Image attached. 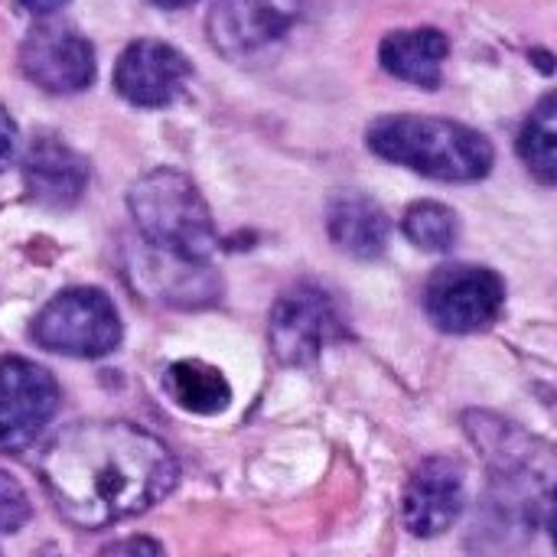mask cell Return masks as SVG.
I'll return each instance as SVG.
<instances>
[{
  "instance_id": "1",
  "label": "cell",
  "mask_w": 557,
  "mask_h": 557,
  "mask_svg": "<svg viewBox=\"0 0 557 557\" xmlns=\"http://www.w3.org/2000/svg\"><path fill=\"white\" fill-rule=\"evenodd\" d=\"M39 476L65 522L104 529L163 503L180 483V463L137 424L82 421L46 444Z\"/></svg>"
},
{
  "instance_id": "2",
  "label": "cell",
  "mask_w": 557,
  "mask_h": 557,
  "mask_svg": "<svg viewBox=\"0 0 557 557\" xmlns=\"http://www.w3.org/2000/svg\"><path fill=\"white\" fill-rule=\"evenodd\" d=\"M369 150L395 166L444 183H473L493 170V144L450 117L385 114L369 127Z\"/></svg>"
},
{
  "instance_id": "3",
  "label": "cell",
  "mask_w": 557,
  "mask_h": 557,
  "mask_svg": "<svg viewBox=\"0 0 557 557\" xmlns=\"http://www.w3.org/2000/svg\"><path fill=\"white\" fill-rule=\"evenodd\" d=\"M127 206L147 245L186 261L209 264L219 235L202 193L186 173L166 166L144 173L131 186Z\"/></svg>"
},
{
  "instance_id": "4",
  "label": "cell",
  "mask_w": 557,
  "mask_h": 557,
  "mask_svg": "<svg viewBox=\"0 0 557 557\" xmlns=\"http://www.w3.org/2000/svg\"><path fill=\"white\" fill-rule=\"evenodd\" d=\"M121 317L108 294L95 287H72L55 294L33 320V339L69 359H101L121 343Z\"/></svg>"
},
{
  "instance_id": "5",
  "label": "cell",
  "mask_w": 557,
  "mask_h": 557,
  "mask_svg": "<svg viewBox=\"0 0 557 557\" xmlns=\"http://www.w3.org/2000/svg\"><path fill=\"white\" fill-rule=\"evenodd\" d=\"M506 307V281L483 264H444L424 284L428 320L454 336L490 330Z\"/></svg>"
},
{
  "instance_id": "6",
  "label": "cell",
  "mask_w": 557,
  "mask_h": 557,
  "mask_svg": "<svg viewBox=\"0 0 557 557\" xmlns=\"http://www.w3.org/2000/svg\"><path fill=\"white\" fill-rule=\"evenodd\" d=\"M343 336V320L326 290L297 284L284 290L268 317V339L284 366H313L320 352Z\"/></svg>"
},
{
  "instance_id": "7",
  "label": "cell",
  "mask_w": 557,
  "mask_h": 557,
  "mask_svg": "<svg viewBox=\"0 0 557 557\" xmlns=\"http://www.w3.org/2000/svg\"><path fill=\"white\" fill-rule=\"evenodd\" d=\"M20 69L49 95H75L95 82V49L65 20L42 16L20 42Z\"/></svg>"
},
{
  "instance_id": "8",
  "label": "cell",
  "mask_w": 557,
  "mask_h": 557,
  "mask_svg": "<svg viewBox=\"0 0 557 557\" xmlns=\"http://www.w3.org/2000/svg\"><path fill=\"white\" fill-rule=\"evenodd\" d=\"M467 503V467L457 457H428L411 470L401 490V525L421 542L441 539L463 519Z\"/></svg>"
},
{
  "instance_id": "9",
  "label": "cell",
  "mask_w": 557,
  "mask_h": 557,
  "mask_svg": "<svg viewBox=\"0 0 557 557\" xmlns=\"http://www.w3.org/2000/svg\"><path fill=\"white\" fill-rule=\"evenodd\" d=\"M307 13V0H212L206 33L225 59H255L281 42Z\"/></svg>"
},
{
  "instance_id": "10",
  "label": "cell",
  "mask_w": 557,
  "mask_h": 557,
  "mask_svg": "<svg viewBox=\"0 0 557 557\" xmlns=\"http://www.w3.org/2000/svg\"><path fill=\"white\" fill-rule=\"evenodd\" d=\"M59 408L55 379L20 356L0 359V450L29 447Z\"/></svg>"
},
{
  "instance_id": "11",
  "label": "cell",
  "mask_w": 557,
  "mask_h": 557,
  "mask_svg": "<svg viewBox=\"0 0 557 557\" xmlns=\"http://www.w3.org/2000/svg\"><path fill=\"white\" fill-rule=\"evenodd\" d=\"M189 75L193 65L180 49L163 39H137L117 55L114 88L137 108H166L186 91Z\"/></svg>"
},
{
  "instance_id": "12",
  "label": "cell",
  "mask_w": 557,
  "mask_h": 557,
  "mask_svg": "<svg viewBox=\"0 0 557 557\" xmlns=\"http://www.w3.org/2000/svg\"><path fill=\"white\" fill-rule=\"evenodd\" d=\"M23 186L33 202L65 212L85 196L88 163L59 134H36L23 150Z\"/></svg>"
},
{
  "instance_id": "13",
  "label": "cell",
  "mask_w": 557,
  "mask_h": 557,
  "mask_svg": "<svg viewBox=\"0 0 557 557\" xmlns=\"http://www.w3.org/2000/svg\"><path fill=\"white\" fill-rule=\"evenodd\" d=\"M326 232L343 255L359 261H375L388 248L392 222L385 209L366 193H343L326 209Z\"/></svg>"
},
{
  "instance_id": "14",
  "label": "cell",
  "mask_w": 557,
  "mask_h": 557,
  "mask_svg": "<svg viewBox=\"0 0 557 557\" xmlns=\"http://www.w3.org/2000/svg\"><path fill=\"white\" fill-rule=\"evenodd\" d=\"M447 55H450V42L434 26L395 29L379 46L382 69L401 82L418 85V88H437L441 85Z\"/></svg>"
},
{
  "instance_id": "15",
  "label": "cell",
  "mask_w": 557,
  "mask_h": 557,
  "mask_svg": "<svg viewBox=\"0 0 557 557\" xmlns=\"http://www.w3.org/2000/svg\"><path fill=\"white\" fill-rule=\"evenodd\" d=\"M166 392H170V398L183 411L199 414V418L222 414L232 405V385H228V379L215 366H209L202 359L173 362L166 369Z\"/></svg>"
},
{
  "instance_id": "16",
  "label": "cell",
  "mask_w": 557,
  "mask_h": 557,
  "mask_svg": "<svg viewBox=\"0 0 557 557\" xmlns=\"http://www.w3.org/2000/svg\"><path fill=\"white\" fill-rule=\"evenodd\" d=\"M519 157L539 183L557 186V91L545 95L522 124Z\"/></svg>"
},
{
  "instance_id": "17",
  "label": "cell",
  "mask_w": 557,
  "mask_h": 557,
  "mask_svg": "<svg viewBox=\"0 0 557 557\" xmlns=\"http://www.w3.org/2000/svg\"><path fill=\"white\" fill-rule=\"evenodd\" d=\"M401 232L414 248L431 251V255H444L457 245L460 222H457V212L450 206L434 202V199H421V202L405 209Z\"/></svg>"
},
{
  "instance_id": "18",
  "label": "cell",
  "mask_w": 557,
  "mask_h": 557,
  "mask_svg": "<svg viewBox=\"0 0 557 557\" xmlns=\"http://www.w3.org/2000/svg\"><path fill=\"white\" fill-rule=\"evenodd\" d=\"M29 519V499L23 486L0 470V532H16Z\"/></svg>"
},
{
  "instance_id": "19",
  "label": "cell",
  "mask_w": 557,
  "mask_h": 557,
  "mask_svg": "<svg viewBox=\"0 0 557 557\" xmlns=\"http://www.w3.org/2000/svg\"><path fill=\"white\" fill-rule=\"evenodd\" d=\"M98 557H166L160 542L147 539V535H131L121 542H111Z\"/></svg>"
},
{
  "instance_id": "20",
  "label": "cell",
  "mask_w": 557,
  "mask_h": 557,
  "mask_svg": "<svg viewBox=\"0 0 557 557\" xmlns=\"http://www.w3.org/2000/svg\"><path fill=\"white\" fill-rule=\"evenodd\" d=\"M16 153V124L7 111V104L0 101V173L7 170V163L13 160Z\"/></svg>"
},
{
  "instance_id": "21",
  "label": "cell",
  "mask_w": 557,
  "mask_h": 557,
  "mask_svg": "<svg viewBox=\"0 0 557 557\" xmlns=\"http://www.w3.org/2000/svg\"><path fill=\"white\" fill-rule=\"evenodd\" d=\"M545 529H548V539H552L557 552V483L552 486L548 499H545Z\"/></svg>"
},
{
  "instance_id": "22",
  "label": "cell",
  "mask_w": 557,
  "mask_h": 557,
  "mask_svg": "<svg viewBox=\"0 0 557 557\" xmlns=\"http://www.w3.org/2000/svg\"><path fill=\"white\" fill-rule=\"evenodd\" d=\"M29 13H39V16H52L59 7H65L69 0H20Z\"/></svg>"
},
{
  "instance_id": "23",
  "label": "cell",
  "mask_w": 557,
  "mask_h": 557,
  "mask_svg": "<svg viewBox=\"0 0 557 557\" xmlns=\"http://www.w3.org/2000/svg\"><path fill=\"white\" fill-rule=\"evenodd\" d=\"M157 7H166V10H180V7H189V3H196V0H153Z\"/></svg>"
}]
</instances>
